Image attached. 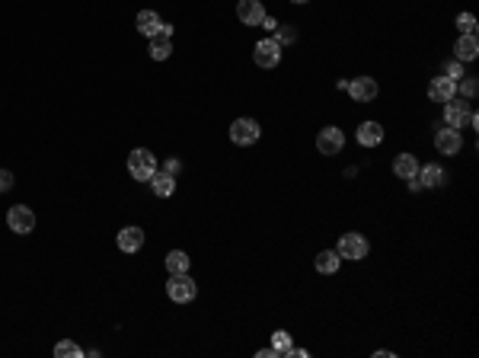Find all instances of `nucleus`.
Masks as SVG:
<instances>
[{
  "mask_svg": "<svg viewBox=\"0 0 479 358\" xmlns=\"http://www.w3.org/2000/svg\"><path fill=\"white\" fill-rule=\"evenodd\" d=\"M444 125L447 128H476L479 125V118H476V112H473V106H470V100H460L457 102V96L451 102H444Z\"/></svg>",
  "mask_w": 479,
  "mask_h": 358,
  "instance_id": "f257e3e1",
  "label": "nucleus"
},
{
  "mask_svg": "<svg viewBox=\"0 0 479 358\" xmlns=\"http://www.w3.org/2000/svg\"><path fill=\"white\" fill-rule=\"evenodd\" d=\"M157 157H154V150L147 147H134L132 154H128V173H132V179H138V183H147L150 176L157 173Z\"/></svg>",
  "mask_w": 479,
  "mask_h": 358,
  "instance_id": "f03ea898",
  "label": "nucleus"
},
{
  "mask_svg": "<svg viewBox=\"0 0 479 358\" xmlns=\"http://www.w3.org/2000/svg\"><path fill=\"white\" fill-rule=\"evenodd\" d=\"M166 294H170V301H176V304H189V301H195L199 288H195V282L189 278V272H179V275H170Z\"/></svg>",
  "mask_w": 479,
  "mask_h": 358,
  "instance_id": "7ed1b4c3",
  "label": "nucleus"
},
{
  "mask_svg": "<svg viewBox=\"0 0 479 358\" xmlns=\"http://www.w3.org/2000/svg\"><path fill=\"white\" fill-rule=\"evenodd\" d=\"M259 134H262V128H259L256 118H237V122H231V141L240 144V147L256 144Z\"/></svg>",
  "mask_w": 479,
  "mask_h": 358,
  "instance_id": "20e7f679",
  "label": "nucleus"
},
{
  "mask_svg": "<svg viewBox=\"0 0 479 358\" xmlns=\"http://www.w3.org/2000/svg\"><path fill=\"white\" fill-rule=\"evenodd\" d=\"M336 253H339L342 259H355V262H361L368 253H371V243L364 240L361 233H342L339 247H336Z\"/></svg>",
  "mask_w": 479,
  "mask_h": 358,
  "instance_id": "39448f33",
  "label": "nucleus"
},
{
  "mask_svg": "<svg viewBox=\"0 0 479 358\" xmlns=\"http://www.w3.org/2000/svg\"><path fill=\"white\" fill-rule=\"evenodd\" d=\"M342 147H345V134H342V128L326 125L320 134H316V150H320V154H326V157H336V154H342Z\"/></svg>",
  "mask_w": 479,
  "mask_h": 358,
  "instance_id": "423d86ee",
  "label": "nucleus"
},
{
  "mask_svg": "<svg viewBox=\"0 0 479 358\" xmlns=\"http://www.w3.org/2000/svg\"><path fill=\"white\" fill-rule=\"evenodd\" d=\"M281 45L275 42V39H262V42H256V48H253V61H256L259 67H265V71H272V67L281 64Z\"/></svg>",
  "mask_w": 479,
  "mask_h": 358,
  "instance_id": "0eeeda50",
  "label": "nucleus"
},
{
  "mask_svg": "<svg viewBox=\"0 0 479 358\" xmlns=\"http://www.w3.org/2000/svg\"><path fill=\"white\" fill-rule=\"evenodd\" d=\"M435 147H438V154H444V157H457L463 150V138L457 128H447L441 125L438 132H435Z\"/></svg>",
  "mask_w": 479,
  "mask_h": 358,
  "instance_id": "6e6552de",
  "label": "nucleus"
},
{
  "mask_svg": "<svg viewBox=\"0 0 479 358\" xmlns=\"http://www.w3.org/2000/svg\"><path fill=\"white\" fill-rule=\"evenodd\" d=\"M150 58L154 61H166L170 55H173V26L170 23H163L160 26V33L150 39Z\"/></svg>",
  "mask_w": 479,
  "mask_h": 358,
  "instance_id": "1a4fd4ad",
  "label": "nucleus"
},
{
  "mask_svg": "<svg viewBox=\"0 0 479 358\" xmlns=\"http://www.w3.org/2000/svg\"><path fill=\"white\" fill-rule=\"evenodd\" d=\"M348 93H352V100L355 102H374L377 100V93H380V87H377V80L374 77H355V80H348V87H345Z\"/></svg>",
  "mask_w": 479,
  "mask_h": 358,
  "instance_id": "9d476101",
  "label": "nucleus"
},
{
  "mask_svg": "<svg viewBox=\"0 0 479 358\" xmlns=\"http://www.w3.org/2000/svg\"><path fill=\"white\" fill-rule=\"evenodd\" d=\"M7 227L13 233H33L35 231V215L33 208H26V205H13L7 211Z\"/></svg>",
  "mask_w": 479,
  "mask_h": 358,
  "instance_id": "9b49d317",
  "label": "nucleus"
},
{
  "mask_svg": "<svg viewBox=\"0 0 479 358\" xmlns=\"http://www.w3.org/2000/svg\"><path fill=\"white\" fill-rule=\"evenodd\" d=\"M457 96V80H451V77H435L428 84V100L431 102H451Z\"/></svg>",
  "mask_w": 479,
  "mask_h": 358,
  "instance_id": "f8f14e48",
  "label": "nucleus"
},
{
  "mask_svg": "<svg viewBox=\"0 0 479 358\" xmlns=\"http://www.w3.org/2000/svg\"><path fill=\"white\" fill-rule=\"evenodd\" d=\"M237 19L243 26H259L265 19L262 0H240V3H237Z\"/></svg>",
  "mask_w": 479,
  "mask_h": 358,
  "instance_id": "ddd939ff",
  "label": "nucleus"
},
{
  "mask_svg": "<svg viewBox=\"0 0 479 358\" xmlns=\"http://www.w3.org/2000/svg\"><path fill=\"white\" fill-rule=\"evenodd\" d=\"M355 141L361 147H377V144H383V125L380 122H361L355 132Z\"/></svg>",
  "mask_w": 479,
  "mask_h": 358,
  "instance_id": "4468645a",
  "label": "nucleus"
},
{
  "mask_svg": "<svg viewBox=\"0 0 479 358\" xmlns=\"http://www.w3.org/2000/svg\"><path fill=\"white\" fill-rule=\"evenodd\" d=\"M118 250L122 253H138L141 247H144V231H141V227H122V231H118Z\"/></svg>",
  "mask_w": 479,
  "mask_h": 358,
  "instance_id": "2eb2a0df",
  "label": "nucleus"
},
{
  "mask_svg": "<svg viewBox=\"0 0 479 358\" xmlns=\"http://www.w3.org/2000/svg\"><path fill=\"white\" fill-rule=\"evenodd\" d=\"M134 26H138L141 35H147V39H154V35L160 33V26H163V19H160V13H154V10H141L138 19H134Z\"/></svg>",
  "mask_w": 479,
  "mask_h": 358,
  "instance_id": "dca6fc26",
  "label": "nucleus"
},
{
  "mask_svg": "<svg viewBox=\"0 0 479 358\" xmlns=\"http://www.w3.org/2000/svg\"><path fill=\"white\" fill-rule=\"evenodd\" d=\"M479 55V42H476V35H460L454 42V58L460 61V64H467V61H476Z\"/></svg>",
  "mask_w": 479,
  "mask_h": 358,
  "instance_id": "f3484780",
  "label": "nucleus"
},
{
  "mask_svg": "<svg viewBox=\"0 0 479 358\" xmlns=\"http://www.w3.org/2000/svg\"><path fill=\"white\" fill-rule=\"evenodd\" d=\"M314 266H316V272H323V275H336L342 266V256L336 250H323V253H316Z\"/></svg>",
  "mask_w": 479,
  "mask_h": 358,
  "instance_id": "a211bd4d",
  "label": "nucleus"
},
{
  "mask_svg": "<svg viewBox=\"0 0 479 358\" xmlns=\"http://www.w3.org/2000/svg\"><path fill=\"white\" fill-rule=\"evenodd\" d=\"M147 183L154 186V195H160V199H170V195L176 192V179L170 173H163V170H157V173L150 176Z\"/></svg>",
  "mask_w": 479,
  "mask_h": 358,
  "instance_id": "6ab92c4d",
  "label": "nucleus"
},
{
  "mask_svg": "<svg viewBox=\"0 0 479 358\" xmlns=\"http://www.w3.org/2000/svg\"><path fill=\"white\" fill-rule=\"evenodd\" d=\"M422 179V186L425 189H438V186H444V170L435 167V163H425V167H419V173H415Z\"/></svg>",
  "mask_w": 479,
  "mask_h": 358,
  "instance_id": "aec40b11",
  "label": "nucleus"
},
{
  "mask_svg": "<svg viewBox=\"0 0 479 358\" xmlns=\"http://www.w3.org/2000/svg\"><path fill=\"white\" fill-rule=\"evenodd\" d=\"M393 173H397L399 179H409V176L419 173V160H415V154H399V157L393 160Z\"/></svg>",
  "mask_w": 479,
  "mask_h": 358,
  "instance_id": "412c9836",
  "label": "nucleus"
},
{
  "mask_svg": "<svg viewBox=\"0 0 479 358\" xmlns=\"http://www.w3.org/2000/svg\"><path fill=\"white\" fill-rule=\"evenodd\" d=\"M166 272H170V275L189 272V253H182V250L170 253V256H166Z\"/></svg>",
  "mask_w": 479,
  "mask_h": 358,
  "instance_id": "4be33fe9",
  "label": "nucleus"
},
{
  "mask_svg": "<svg viewBox=\"0 0 479 358\" xmlns=\"http://www.w3.org/2000/svg\"><path fill=\"white\" fill-rule=\"evenodd\" d=\"M272 39L281 45V48H284V45L298 42V29H294V26H288V23H284V26L278 23V29H275V35H272Z\"/></svg>",
  "mask_w": 479,
  "mask_h": 358,
  "instance_id": "5701e85b",
  "label": "nucleus"
},
{
  "mask_svg": "<svg viewBox=\"0 0 479 358\" xmlns=\"http://www.w3.org/2000/svg\"><path fill=\"white\" fill-rule=\"evenodd\" d=\"M272 349L278 352V355H288L294 346H291V333H284V330H275L272 333Z\"/></svg>",
  "mask_w": 479,
  "mask_h": 358,
  "instance_id": "b1692460",
  "label": "nucleus"
},
{
  "mask_svg": "<svg viewBox=\"0 0 479 358\" xmlns=\"http://www.w3.org/2000/svg\"><path fill=\"white\" fill-rule=\"evenodd\" d=\"M80 355H83L80 346L71 342V339H61L58 346H55V358H80Z\"/></svg>",
  "mask_w": 479,
  "mask_h": 358,
  "instance_id": "393cba45",
  "label": "nucleus"
},
{
  "mask_svg": "<svg viewBox=\"0 0 479 358\" xmlns=\"http://www.w3.org/2000/svg\"><path fill=\"white\" fill-rule=\"evenodd\" d=\"M457 29H460V35H476V17L473 13H460L457 17Z\"/></svg>",
  "mask_w": 479,
  "mask_h": 358,
  "instance_id": "a878e982",
  "label": "nucleus"
},
{
  "mask_svg": "<svg viewBox=\"0 0 479 358\" xmlns=\"http://www.w3.org/2000/svg\"><path fill=\"white\" fill-rule=\"evenodd\" d=\"M457 90L463 93V100H476V90H479V84H476V77H467V80H463L460 87H457Z\"/></svg>",
  "mask_w": 479,
  "mask_h": 358,
  "instance_id": "bb28decb",
  "label": "nucleus"
},
{
  "mask_svg": "<svg viewBox=\"0 0 479 358\" xmlns=\"http://www.w3.org/2000/svg\"><path fill=\"white\" fill-rule=\"evenodd\" d=\"M444 77H451V80H457V77H463V64H460V61H447V64H444Z\"/></svg>",
  "mask_w": 479,
  "mask_h": 358,
  "instance_id": "cd10ccee",
  "label": "nucleus"
},
{
  "mask_svg": "<svg viewBox=\"0 0 479 358\" xmlns=\"http://www.w3.org/2000/svg\"><path fill=\"white\" fill-rule=\"evenodd\" d=\"M13 189V173L10 170H0V192H10Z\"/></svg>",
  "mask_w": 479,
  "mask_h": 358,
  "instance_id": "c85d7f7f",
  "label": "nucleus"
},
{
  "mask_svg": "<svg viewBox=\"0 0 479 358\" xmlns=\"http://www.w3.org/2000/svg\"><path fill=\"white\" fill-rule=\"evenodd\" d=\"M163 173H170L176 179V176L182 173V163H179V160H166V163H163Z\"/></svg>",
  "mask_w": 479,
  "mask_h": 358,
  "instance_id": "c756f323",
  "label": "nucleus"
},
{
  "mask_svg": "<svg viewBox=\"0 0 479 358\" xmlns=\"http://www.w3.org/2000/svg\"><path fill=\"white\" fill-rule=\"evenodd\" d=\"M259 26H262V29H269V33H275V29H278V19H275V17H269V13H265V19H262V23H259Z\"/></svg>",
  "mask_w": 479,
  "mask_h": 358,
  "instance_id": "7c9ffc66",
  "label": "nucleus"
},
{
  "mask_svg": "<svg viewBox=\"0 0 479 358\" xmlns=\"http://www.w3.org/2000/svg\"><path fill=\"white\" fill-rule=\"evenodd\" d=\"M291 3H307V0H291Z\"/></svg>",
  "mask_w": 479,
  "mask_h": 358,
  "instance_id": "2f4dec72",
  "label": "nucleus"
}]
</instances>
